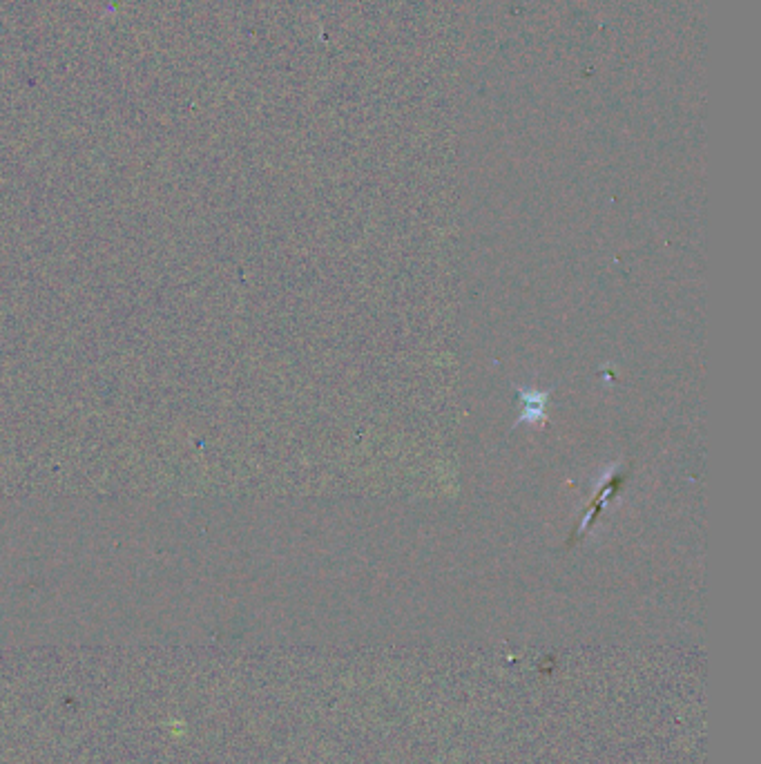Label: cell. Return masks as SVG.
<instances>
[{"mask_svg":"<svg viewBox=\"0 0 761 764\" xmlns=\"http://www.w3.org/2000/svg\"><path fill=\"white\" fill-rule=\"evenodd\" d=\"M520 398H523V414H520L518 423H536L545 416V403H547V391H534V389H523L520 391ZM516 423V425H518Z\"/></svg>","mask_w":761,"mask_h":764,"instance_id":"1","label":"cell"}]
</instances>
